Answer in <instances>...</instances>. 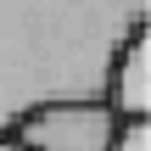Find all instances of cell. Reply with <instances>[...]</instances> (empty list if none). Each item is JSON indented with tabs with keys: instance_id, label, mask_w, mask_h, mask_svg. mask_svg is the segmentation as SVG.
Returning a JSON list of instances; mask_svg holds the SVG:
<instances>
[{
	"instance_id": "cell-2",
	"label": "cell",
	"mask_w": 151,
	"mask_h": 151,
	"mask_svg": "<svg viewBox=\"0 0 151 151\" xmlns=\"http://www.w3.org/2000/svg\"><path fill=\"white\" fill-rule=\"evenodd\" d=\"M118 118L106 101H45L28 106L6 134H17V146L28 151H112L118 146Z\"/></svg>"
},
{
	"instance_id": "cell-3",
	"label": "cell",
	"mask_w": 151,
	"mask_h": 151,
	"mask_svg": "<svg viewBox=\"0 0 151 151\" xmlns=\"http://www.w3.org/2000/svg\"><path fill=\"white\" fill-rule=\"evenodd\" d=\"M101 101L112 106L118 123H151V28H140V34L118 50Z\"/></svg>"
},
{
	"instance_id": "cell-1",
	"label": "cell",
	"mask_w": 151,
	"mask_h": 151,
	"mask_svg": "<svg viewBox=\"0 0 151 151\" xmlns=\"http://www.w3.org/2000/svg\"><path fill=\"white\" fill-rule=\"evenodd\" d=\"M140 28H151V0H0V134L28 106L101 101Z\"/></svg>"
},
{
	"instance_id": "cell-4",
	"label": "cell",
	"mask_w": 151,
	"mask_h": 151,
	"mask_svg": "<svg viewBox=\"0 0 151 151\" xmlns=\"http://www.w3.org/2000/svg\"><path fill=\"white\" fill-rule=\"evenodd\" d=\"M112 151H151V123H123Z\"/></svg>"
},
{
	"instance_id": "cell-5",
	"label": "cell",
	"mask_w": 151,
	"mask_h": 151,
	"mask_svg": "<svg viewBox=\"0 0 151 151\" xmlns=\"http://www.w3.org/2000/svg\"><path fill=\"white\" fill-rule=\"evenodd\" d=\"M0 151H28V146H17V134H0Z\"/></svg>"
}]
</instances>
